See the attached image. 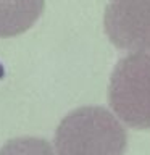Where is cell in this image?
I'll return each mask as SVG.
<instances>
[{"label": "cell", "instance_id": "obj_5", "mask_svg": "<svg viewBox=\"0 0 150 155\" xmlns=\"http://www.w3.org/2000/svg\"><path fill=\"white\" fill-rule=\"evenodd\" d=\"M0 155H55V150L45 139L24 136L10 139L0 149Z\"/></svg>", "mask_w": 150, "mask_h": 155}, {"label": "cell", "instance_id": "obj_3", "mask_svg": "<svg viewBox=\"0 0 150 155\" xmlns=\"http://www.w3.org/2000/svg\"><path fill=\"white\" fill-rule=\"evenodd\" d=\"M103 28L110 42L132 53H150V0H111Z\"/></svg>", "mask_w": 150, "mask_h": 155}, {"label": "cell", "instance_id": "obj_4", "mask_svg": "<svg viewBox=\"0 0 150 155\" xmlns=\"http://www.w3.org/2000/svg\"><path fill=\"white\" fill-rule=\"evenodd\" d=\"M45 0H0V37L26 32L41 18Z\"/></svg>", "mask_w": 150, "mask_h": 155}, {"label": "cell", "instance_id": "obj_1", "mask_svg": "<svg viewBox=\"0 0 150 155\" xmlns=\"http://www.w3.org/2000/svg\"><path fill=\"white\" fill-rule=\"evenodd\" d=\"M126 145L123 123L103 107L73 110L55 131V155H124Z\"/></svg>", "mask_w": 150, "mask_h": 155}, {"label": "cell", "instance_id": "obj_2", "mask_svg": "<svg viewBox=\"0 0 150 155\" xmlns=\"http://www.w3.org/2000/svg\"><path fill=\"white\" fill-rule=\"evenodd\" d=\"M108 100L119 121L135 129H150V53H129L116 63Z\"/></svg>", "mask_w": 150, "mask_h": 155}]
</instances>
